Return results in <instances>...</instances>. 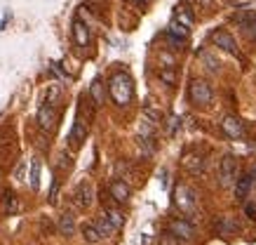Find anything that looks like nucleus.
<instances>
[{
	"label": "nucleus",
	"mask_w": 256,
	"mask_h": 245,
	"mask_svg": "<svg viewBox=\"0 0 256 245\" xmlns=\"http://www.w3.org/2000/svg\"><path fill=\"white\" fill-rule=\"evenodd\" d=\"M108 95L118 106H127L134 97V83L130 78V73L118 71L113 78L108 80Z\"/></svg>",
	"instance_id": "obj_1"
},
{
	"label": "nucleus",
	"mask_w": 256,
	"mask_h": 245,
	"mask_svg": "<svg viewBox=\"0 0 256 245\" xmlns=\"http://www.w3.org/2000/svg\"><path fill=\"white\" fill-rule=\"evenodd\" d=\"M188 97H190V102L198 104V106H210L214 92H212V85L207 80L195 78L193 83H190V87H188Z\"/></svg>",
	"instance_id": "obj_2"
},
{
	"label": "nucleus",
	"mask_w": 256,
	"mask_h": 245,
	"mask_svg": "<svg viewBox=\"0 0 256 245\" xmlns=\"http://www.w3.org/2000/svg\"><path fill=\"white\" fill-rule=\"evenodd\" d=\"M235 172H238V160H235L233 153H226L221 165H218V184L228 189L235 184Z\"/></svg>",
	"instance_id": "obj_3"
},
{
	"label": "nucleus",
	"mask_w": 256,
	"mask_h": 245,
	"mask_svg": "<svg viewBox=\"0 0 256 245\" xmlns=\"http://www.w3.org/2000/svg\"><path fill=\"white\" fill-rule=\"evenodd\" d=\"M174 203L181 212H193L195 207H198V196H195V191L190 186H178L176 189V198H174Z\"/></svg>",
	"instance_id": "obj_4"
},
{
	"label": "nucleus",
	"mask_w": 256,
	"mask_h": 245,
	"mask_svg": "<svg viewBox=\"0 0 256 245\" xmlns=\"http://www.w3.org/2000/svg\"><path fill=\"white\" fill-rule=\"evenodd\" d=\"M56 120H59V113H56V106L52 104H42L38 109V125L40 130H45V132H52L56 127Z\"/></svg>",
	"instance_id": "obj_5"
},
{
	"label": "nucleus",
	"mask_w": 256,
	"mask_h": 245,
	"mask_svg": "<svg viewBox=\"0 0 256 245\" xmlns=\"http://www.w3.org/2000/svg\"><path fill=\"white\" fill-rule=\"evenodd\" d=\"M73 203H76V207H80V210H87V207L94 203V189L90 182H80L78 186H76V191H73Z\"/></svg>",
	"instance_id": "obj_6"
},
{
	"label": "nucleus",
	"mask_w": 256,
	"mask_h": 245,
	"mask_svg": "<svg viewBox=\"0 0 256 245\" xmlns=\"http://www.w3.org/2000/svg\"><path fill=\"white\" fill-rule=\"evenodd\" d=\"M170 233H174L181 243H190L195 236V226L188 219H174L170 221Z\"/></svg>",
	"instance_id": "obj_7"
},
{
	"label": "nucleus",
	"mask_w": 256,
	"mask_h": 245,
	"mask_svg": "<svg viewBox=\"0 0 256 245\" xmlns=\"http://www.w3.org/2000/svg\"><path fill=\"white\" fill-rule=\"evenodd\" d=\"M221 127H224V132L230 137V139H244V137H247L244 123H242L238 116H233V113H230V116H226L224 123H221Z\"/></svg>",
	"instance_id": "obj_8"
},
{
	"label": "nucleus",
	"mask_w": 256,
	"mask_h": 245,
	"mask_svg": "<svg viewBox=\"0 0 256 245\" xmlns=\"http://www.w3.org/2000/svg\"><path fill=\"white\" fill-rule=\"evenodd\" d=\"M108 193H110V198H113V203H120V205H122V203H127V200H130L132 189H130L122 179H113V182H110V186H108Z\"/></svg>",
	"instance_id": "obj_9"
},
{
	"label": "nucleus",
	"mask_w": 256,
	"mask_h": 245,
	"mask_svg": "<svg viewBox=\"0 0 256 245\" xmlns=\"http://www.w3.org/2000/svg\"><path fill=\"white\" fill-rule=\"evenodd\" d=\"M85 137H87V120H82L78 116V118H76V125H73V130H70V135H68L70 149H80V144L85 142Z\"/></svg>",
	"instance_id": "obj_10"
},
{
	"label": "nucleus",
	"mask_w": 256,
	"mask_h": 245,
	"mask_svg": "<svg viewBox=\"0 0 256 245\" xmlns=\"http://www.w3.org/2000/svg\"><path fill=\"white\" fill-rule=\"evenodd\" d=\"M212 43L216 45L218 50H226V52H238V43L228 31H214L212 33Z\"/></svg>",
	"instance_id": "obj_11"
},
{
	"label": "nucleus",
	"mask_w": 256,
	"mask_h": 245,
	"mask_svg": "<svg viewBox=\"0 0 256 245\" xmlns=\"http://www.w3.org/2000/svg\"><path fill=\"white\" fill-rule=\"evenodd\" d=\"M73 40L78 43L80 48H87L90 40H92L90 38V26H87L82 19H76V22H73Z\"/></svg>",
	"instance_id": "obj_12"
},
{
	"label": "nucleus",
	"mask_w": 256,
	"mask_h": 245,
	"mask_svg": "<svg viewBox=\"0 0 256 245\" xmlns=\"http://www.w3.org/2000/svg\"><path fill=\"white\" fill-rule=\"evenodd\" d=\"M56 229H59V233L62 236H73L76 233V217L70 212H64V214H59V219H56Z\"/></svg>",
	"instance_id": "obj_13"
},
{
	"label": "nucleus",
	"mask_w": 256,
	"mask_h": 245,
	"mask_svg": "<svg viewBox=\"0 0 256 245\" xmlns=\"http://www.w3.org/2000/svg\"><path fill=\"white\" fill-rule=\"evenodd\" d=\"M167 38H170L172 45H184L188 38V26L184 24H172L170 29H167Z\"/></svg>",
	"instance_id": "obj_14"
},
{
	"label": "nucleus",
	"mask_w": 256,
	"mask_h": 245,
	"mask_svg": "<svg viewBox=\"0 0 256 245\" xmlns=\"http://www.w3.org/2000/svg\"><path fill=\"white\" fill-rule=\"evenodd\" d=\"M19 198H16V193L12 189H5L2 191V210H5V214H16L19 212Z\"/></svg>",
	"instance_id": "obj_15"
},
{
	"label": "nucleus",
	"mask_w": 256,
	"mask_h": 245,
	"mask_svg": "<svg viewBox=\"0 0 256 245\" xmlns=\"http://www.w3.org/2000/svg\"><path fill=\"white\" fill-rule=\"evenodd\" d=\"M184 167L193 174L202 172V170H204V156H200V153H188L186 158H184Z\"/></svg>",
	"instance_id": "obj_16"
},
{
	"label": "nucleus",
	"mask_w": 256,
	"mask_h": 245,
	"mask_svg": "<svg viewBox=\"0 0 256 245\" xmlns=\"http://www.w3.org/2000/svg\"><path fill=\"white\" fill-rule=\"evenodd\" d=\"M235 198L238 200H244L249 193V189H252V174H242L240 179H235Z\"/></svg>",
	"instance_id": "obj_17"
},
{
	"label": "nucleus",
	"mask_w": 256,
	"mask_h": 245,
	"mask_svg": "<svg viewBox=\"0 0 256 245\" xmlns=\"http://www.w3.org/2000/svg\"><path fill=\"white\" fill-rule=\"evenodd\" d=\"M238 229H240V224H238L233 217H221V219L216 221V231L221 236H230V233H235Z\"/></svg>",
	"instance_id": "obj_18"
},
{
	"label": "nucleus",
	"mask_w": 256,
	"mask_h": 245,
	"mask_svg": "<svg viewBox=\"0 0 256 245\" xmlns=\"http://www.w3.org/2000/svg\"><path fill=\"white\" fill-rule=\"evenodd\" d=\"M90 97H92L94 106H101L104 99H106V90H104V83H101L99 78L92 80V85H90Z\"/></svg>",
	"instance_id": "obj_19"
},
{
	"label": "nucleus",
	"mask_w": 256,
	"mask_h": 245,
	"mask_svg": "<svg viewBox=\"0 0 256 245\" xmlns=\"http://www.w3.org/2000/svg\"><path fill=\"white\" fill-rule=\"evenodd\" d=\"M104 217H106V219L110 221V224H113V229L116 231H120L122 229V224H124V214L120 212V210H116V207H106V210H104Z\"/></svg>",
	"instance_id": "obj_20"
},
{
	"label": "nucleus",
	"mask_w": 256,
	"mask_h": 245,
	"mask_svg": "<svg viewBox=\"0 0 256 245\" xmlns=\"http://www.w3.org/2000/svg\"><path fill=\"white\" fill-rule=\"evenodd\" d=\"M82 238H85V243H90V245H96L101 240V233H99V229H96L94 221L82 224Z\"/></svg>",
	"instance_id": "obj_21"
},
{
	"label": "nucleus",
	"mask_w": 256,
	"mask_h": 245,
	"mask_svg": "<svg viewBox=\"0 0 256 245\" xmlns=\"http://www.w3.org/2000/svg\"><path fill=\"white\" fill-rule=\"evenodd\" d=\"M40 172H42V163H40V158H33L31 163V189L33 191H38L40 189Z\"/></svg>",
	"instance_id": "obj_22"
},
{
	"label": "nucleus",
	"mask_w": 256,
	"mask_h": 245,
	"mask_svg": "<svg viewBox=\"0 0 256 245\" xmlns=\"http://www.w3.org/2000/svg\"><path fill=\"white\" fill-rule=\"evenodd\" d=\"M94 224H96V229H99L101 238H108V236H113V233H116V229H113V224H110V221L106 219L104 214H101V217H99L96 221H94Z\"/></svg>",
	"instance_id": "obj_23"
},
{
	"label": "nucleus",
	"mask_w": 256,
	"mask_h": 245,
	"mask_svg": "<svg viewBox=\"0 0 256 245\" xmlns=\"http://www.w3.org/2000/svg\"><path fill=\"white\" fill-rule=\"evenodd\" d=\"M158 76H160V80H162V83H167V85H174V83H176L174 66H162V69L158 71Z\"/></svg>",
	"instance_id": "obj_24"
},
{
	"label": "nucleus",
	"mask_w": 256,
	"mask_h": 245,
	"mask_svg": "<svg viewBox=\"0 0 256 245\" xmlns=\"http://www.w3.org/2000/svg\"><path fill=\"white\" fill-rule=\"evenodd\" d=\"M176 19H178V24H184V26L193 24V15H190V12H188V8H184V5H178V8H176Z\"/></svg>",
	"instance_id": "obj_25"
},
{
	"label": "nucleus",
	"mask_w": 256,
	"mask_h": 245,
	"mask_svg": "<svg viewBox=\"0 0 256 245\" xmlns=\"http://www.w3.org/2000/svg\"><path fill=\"white\" fill-rule=\"evenodd\" d=\"M200 59H202V64H204V66H207V69H210L212 73H216V71H218V59H216L214 55H210V52H202Z\"/></svg>",
	"instance_id": "obj_26"
},
{
	"label": "nucleus",
	"mask_w": 256,
	"mask_h": 245,
	"mask_svg": "<svg viewBox=\"0 0 256 245\" xmlns=\"http://www.w3.org/2000/svg\"><path fill=\"white\" fill-rule=\"evenodd\" d=\"M56 167H59V170H66V172L73 167V158H70L66 151H64V153H59V163H56Z\"/></svg>",
	"instance_id": "obj_27"
},
{
	"label": "nucleus",
	"mask_w": 256,
	"mask_h": 245,
	"mask_svg": "<svg viewBox=\"0 0 256 245\" xmlns=\"http://www.w3.org/2000/svg\"><path fill=\"white\" fill-rule=\"evenodd\" d=\"M160 245H181V240H178L174 233L164 231V233H160Z\"/></svg>",
	"instance_id": "obj_28"
},
{
	"label": "nucleus",
	"mask_w": 256,
	"mask_h": 245,
	"mask_svg": "<svg viewBox=\"0 0 256 245\" xmlns=\"http://www.w3.org/2000/svg\"><path fill=\"white\" fill-rule=\"evenodd\" d=\"M178 127H181V120L176 116H170V120H167V135H176Z\"/></svg>",
	"instance_id": "obj_29"
},
{
	"label": "nucleus",
	"mask_w": 256,
	"mask_h": 245,
	"mask_svg": "<svg viewBox=\"0 0 256 245\" xmlns=\"http://www.w3.org/2000/svg\"><path fill=\"white\" fill-rule=\"evenodd\" d=\"M59 95H62V90H59V87H50V92H47V99L45 102L47 104H52V106H56V99H59Z\"/></svg>",
	"instance_id": "obj_30"
},
{
	"label": "nucleus",
	"mask_w": 256,
	"mask_h": 245,
	"mask_svg": "<svg viewBox=\"0 0 256 245\" xmlns=\"http://www.w3.org/2000/svg\"><path fill=\"white\" fill-rule=\"evenodd\" d=\"M56 191H59V179H54L52 189H50V203H56Z\"/></svg>",
	"instance_id": "obj_31"
},
{
	"label": "nucleus",
	"mask_w": 256,
	"mask_h": 245,
	"mask_svg": "<svg viewBox=\"0 0 256 245\" xmlns=\"http://www.w3.org/2000/svg\"><path fill=\"white\" fill-rule=\"evenodd\" d=\"M40 226H42V231H47V233H52V231H54L52 221L47 219V217H42V219H40Z\"/></svg>",
	"instance_id": "obj_32"
},
{
	"label": "nucleus",
	"mask_w": 256,
	"mask_h": 245,
	"mask_svg": "<svg viewBox=\"0 0 256 245\" xmlns=\"http://www.w3.org/2000/svg\"><path fill=\"white\" fill-rule=\"evenodd\" d=\"M198 5H200V8H212L214 0H198Z\"/></svg>",
	"instance_id": "obj_33"
},
{
	"label": "nucleus",
	"mask_w": 256,
	"mask_h": 245,
	"mask_svg": "<svg viewBox=\"0 0 256 245\" xmlns=\"http://www.w3.org/2000/svg\"><path fill=\"white\" fill-rule=\"evenodd\" d=\"M132 5H136V8H146L148 5V0H130Z\"/></svg>",
	"instance_id": "obj_34"
},
{
	"label": "nucleus",
	"mask_w": 256,
	"mask_h": 245,
	"mask_svg": "<svg viewBox=\"0 0 256 245\" xmlns=\"http://www.w3.org/2000/svg\"><path fill=\"white\" fill-rule=\"evenodd\" d=\"M247 214L249 217H256V205H247Z\"/></svg>",
	"instance_id": "obj_35"
},
{
	"label": "nucleus",
	"mask_w": 256,
	"mask_h": 245,
	"mask_svg": "<svg viewBox=\"0 0 256 245\" xmlns=\"http://www.w3.org/2000/svg\"><path fill=\"white\" fill-rule=\"evenodd\" d=\"M254 174H256V170H254Z\"/></svg>",
	"instance_id": "obj_36"
}]
</instances>
